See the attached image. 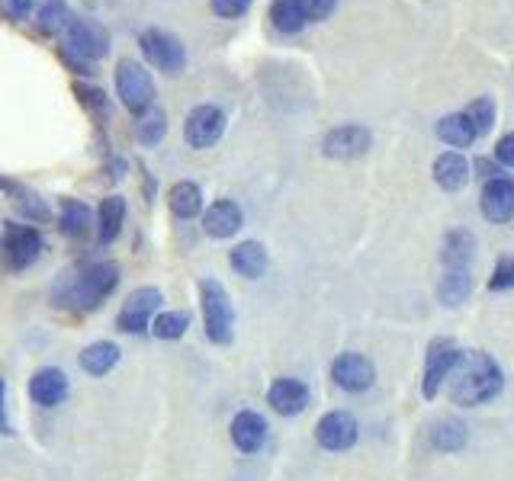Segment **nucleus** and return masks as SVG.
<instances>
[{
    "label": "nucleus",
    "mask_w": 514,
    "mask_h": 481,
    "mask_svg": "<svg viewBox=\"0 0 514 481\" xmlns=\"http://www.w3.org/2000/svg\"><path fill=\"white\" fill-rule=\"evenodd\" d=\"M119 286V267L113 260L78 263L65 273H58L52 286V302L68 312H97Z\"/></svg>",
    "instance_id": "1"
},
{
    "label": "nucleus",
    "mask_w": 514,
    "mask_h": 481,
    "mask_svg": "<svg viewBox=\"0 0 514 481\" xmlns=\"http://www.w3.org/2000/svg\"><path fill=\"white\" fill-rule=\"evenodd\" d=\"M447 379H450V398L466 408L486 405V401H492L502 392V369L482 350L460 353Z\"/></svg>",
    "instance_id": "2"
},
{
    "label": "nucleus",
    "mask_w": 514,
    "mask_h": 481,
    "mask_svg": "<svg viewBox=\"0 0 514 481\" xmlns=\"http://www.w3.org/2000/svg\"><path fill=\"white\" fill-rule=\"evenodd\" d=\"M200 308H203L206 337L213 340V344L225 347L235 334V308L219 279H203L200 283Z\"/></svg>",
    "instance_id": "3"
},
{
    "label": "nucleus",
    "mask_w": 514,
    "mask_h": 481,
    "mask_svg": "<svg viewBox=\"0 0 514 481\" xmlns=\"http://www.w3.org/2000/svg\"><path fill=\"white\" fill-rule=\"evenodd\" d=\"M116 93L119 103L126 106L132 116H142L148 106H155V81H151V71L132 58H123L116 65Z\"/></svg>",
    "instance_id": "4"
},
{
    "label": "nucleus",
    "mask_w": 514,
    "mask_h": 481,
    "mask_svg": "<svg viewBox=\"0 0 514 481\" xmlns=\"http://www.w3.org/2000/svg\"><path fill=\"white\" fill-rule=\"evenodd\" d=\"M65 55L78 58L84 65L110 55V33L97 20H71L65 29Z\"/></svg>",
    "instance_id": "5"
},
{
    "label": "nucleus",
    "mask_w": 514,
    "mask_h": 481,
    "mask_svg": "<svg viewBox=\"0 0 514 481\" xmlns=\"http://www.w3.org/2000/svg\"><path fill=\"white\" fill-rule=\"evenodd\" d=\"M139 49L151 68H158L164 74H184L187 68V49L174 33L164 29H145L139 36Z\"/></svg>",
    "instance_id": "6"
},
{
    "label": "nucleus",
    "mask_w": 514,
    "mask_h": 481,
    "mask_svg": "<svg viewBox=\"0 0 514 481\" xmlns=\"http://www.w3.org/2000/svg\"><path fill=\"white\" fill-rule=\"evenodd\" d=\"M42 254V235L29 225H7V235L0 241V263L10 273L33 267Z\"/></svg>",
    "instance_id": "7"
},
{
    "label": "nucleus",
    "mask_w": 514,
    "mask_h": 481,
    "mask_svg": "<svg viewBox=\"0 0 514 481\" xmlns=\"http://www.w3.org/2000/svg\"><path fill=\"white\" fill-rule=\"evenodd\" d=\"M225 135V113L219 106H193L187 113V122H184V142L196 151H206L213 148L219 138Z\"/></svg>",
    "instance_id": "8"
},
{
    "label": "nucleus",
    "mask_w": 514,
    "mask_h": 481,
    "mask_svg": "<svg viewBox=\"0 0 514 481\" xmlns=\"http://www.w3.org/2000/svg\"><path fill=\"white\" fill-rule=\"evenodd\" d=\"M161 302H164V296H161L158 286L135 289L132 296L126 299L123 312H119V318H116L119 331H126V334H145L151 328V318H155Z\"/></svg>",
    "instance_id": "9"
},
{
    "label": "nucleus",
    "mask_w": 514,
    "mask_h": 481,
    "mask_svg": "<svg viewBox=\"0 0 514 481\" xmlns=\"http://www.w3.org/2000/svg\"><path fill=\"white\" fill-rule=\"evenodd\" d=\"M370 142H373L370 129L351 122V126L331 129L325 135V142H322V151L328 154V158H335V161H354V158H364V154L370 151Z\"/></svg>",
    "instance_id": "10"
},
{
    "label": "nucleus",
    "mask_w": 514,
    "mask_h": 481,
    "mask_svg": "<svg viewBox=\"0 0 514 481\" xmlns=\"http://www.w3.org/2000/svg\"><path fill=\"white\" fill-rule=\"evenodd\" d=\"M315 440L328 453H344L357 443V421L347 411H331L315 424Z\"/></svg>",
    "instance_id": "11"
},
{
    "label": "nucleus",
    "mask_w": 514,
    "mask_h": 481,
    "mask_svg": "<svg viewBox=\"0 0 514 481\" xmlns=\"http://www.w3.org/2000/svg\"><path fill=\"white\" fill-rule=\"evenodd\" d=\"M331 379H335L338 389L344 392H367L373 379H376V369L367 356L360 353H341L335 363H331Z\"/></svg>",
    "instance_id": "12"
},
{
    "label": "nucleus",
    "mask_w": 514,
    "mask_h": 481,
    "mask_svg": "<svg viewBox=\"0 0 514 481\" xmlns=\"http://www.w3.org/2000/svg\"><path fill=\"white\" fill-rule=\"evenodd\" d=\"M29 398L39 408H58L68 398V376L58 366H42L33 379H29Z\"/></svg>",
    "instance_id": "13"
},
{
    "label": "nucleus",
    "mask_w": 514,
    "mask_h": 481,
    "mask_svg": "<svg viewBox=\"0 0 514 481\" xmlns=\"http://www.w3.org/2000/svg\"><path fill=\"white\" fill-rule=\"evenodd\" d=\"M460 350L453 347V340H434L428 347V363H425V385H421V392L425 398H434L437 389H441V382L450 376L453 363H457Z\"/></svg>",
    "instance_id": "14"
},
{
    "label": "nucleus",
    "mask_w": 514,
    "mask_h": 481,
    "mask_svg": "<svg viewBox=\"0 0 514 481\" xmlns=\"http://www.w3.org/2000/svg\"><path fill=\"white\" fill-rule=\"evenodd\" d=\"M267 405L274 408L277 414H283V417H296L309 405V385L299 382V379H290V376L277 379L267 389Z\"/></svg>",
    "instance_id": "15"
},
{
    "label": "nucleus",
    "mask_w": 514,
    "mask_h": 481,
    "mask_svg": "<svg viewBox=\"0 0 514 481\" xmlns=\"http://www.w3.org/2000/svg\"><path fill=\"white\" fill-rule=\"evenodd\" d=\"M229 433H232V443H235L238 453L251 456V453H257V449L267 443V421L257 411H238L232 417Z\"/></svg>",
    "instance_id": "16"
},
{
    "label": "nucleus",
    "mask_w": 514,
    "mask_h": 481,
    "mask_svg": "<svg viewBox=\"0 0 514 481\" xmlns=\"http://www.w3.org/2000/svg\"><path fill=\"white\" fill-rule=\"evenodd\" d=\"M241 225H245V215H241L238 203H232V199H219V203H213L203 215V231L216 241L238 235Z\"/></svg>",
    "instance_id": "17"
},
{
    "label": "nucleus",
    "mask_w": 514,
    "mask_h": 481,
    "mask_svg": "<svg viewBox=\"0 0 514 481\" xmlns=\"http://www.w3.org/2000/svg\"><path fill=\"white\" fill-rule=\"evenodd\" d=\"M482 215H486L489 222L514 219V180H505V177L489 180L486 193H482Z\"/></svg>",
    "instance_id": "18"
},
{
    "label": "nucleus",
    "mask_w": 514,
    "mask_h": 481,
    "mask_svg": "<svg viewBox=\"0 0 514 481\" xmlns=\"http://www.w3.org/2000/svg\"><path fill=\"white\" fill-rule=\"evenodd\" d=\"M0 190H4L10 199H13V206H17L26 219H33V222H49L52 219V209L49 203L36 193V190H29L26 183H17V180H7V177H0Z\"/></svg>",
    "instance_id": "19"
},
{
    "label": "nucleus",
    "mask_w": 514,
    "mask_h": 481,
    "mask_svg": "<svg viewBox=\"0 0 514 481\" xmlns=\"http://www.w3.org/2000/svg\"><path fill=\"white\" fill-rule=\"evenodd\" d=\"M126 222V199L123 196H107L97 206V241L100 244H113L119 238Z\"/></svg>",
    "instance_id": "20"
},
{
    "label": "nucleus",
    "mask_w": 514,
    "mask_h": 481,
    "mask_svg": "<svg viewBox=\"0 0 514 481\" xmlns=\"http://www.w3.org/2000/svg\"><path fill=\"white\" fill-rule=\"evenodd\" d=\"M229 260L232 270L245 279H261L267 273V247L261 241H241Z\"/></svg>",
    "instance_id": "21"
},
{
    "label": "nucleus",
    "mask_w": 514,
    "mask_h": 481,
    "mask_svg": "<svg viewBox=\"0 0 514 481\" xmlns=\"http://www.w3.org/2000/svg\"><path fill=\"white\" fill-rule=\"evenodd\" d=\"M78 363L87 376H107V372H113V366L119 363V347L113 340H97V344L81 350Z\"/></svg>",
    "instance_id": "22"
},
{
    "label": "nucleus",
    "mask_w": 514,
    "mask_h": 481,
    "mask_svg": "<svg viewBox=\"0 0 514 481\" xmlns=\"http://www.w3.org/2000/svg\"><path fill=\"white\" fill-rule=\"evenodd\" d=\"M168 206L177 219H196L203 212V190L200 183L193 180H180L171 186V196H168Z\"/></svg>",
    "instance_id": "23"
},
{
    "label": "nucleus",
    "mask_w": 514,
    "mask_h": 481,
    "mask_svg": "<svg viewBox=\"0 0 514 481\" xmlns=\"http://www.w3.org/2000/svg\"><path fill=\"white\" fill-rule=\"evenodd\" d=\"M434 180L444 186V190H460V186H466V180H470V164H466L463 154L457 151H447L441 154V158L434 161Z\"/></svg>",
    "instance_id": "24"
},
{
    "label": "nucleus",
    "mask_w": 514,
    "mask_h": 481,
    "mask_svg": "<svg viewBox=\"0 0 514 481\" xmlns=\"http://www.w3.org/2000/svg\"><path fill=\"white\" fill-rule=\"evenodd\" d=\"M58 225L68 238H84L94 228V212L81 199H62V212H58Z\"/></svg>",
    "instance_id": "25"
},
{
    "label": "nucleus",
    "mask_w": 514,
    "mask_h": 481,
    "mask_svg": "<svg viewBox=\"0 0 514 481\" xmlns=\"http://www.w3.org/2000/svg\"><path fill=\"white\" fill-rule=\"evenodd\" d=\"M437 138L453 145V148H470L476 142V129H473V122L466 113H450L437 122Z\"/></svg>",
    "instance_id": "26"
},
{
    "label": "nucleus",
    "mask_w": 514,
    "mask_h": 481,
    "mask_svg": "<svg viewBox=\"0 0 514 481\" xmlns=\"http://www.w3.org/2000/svg\"><path fill=\"white\" fill-rule=\"evenodd\" d=\"M473 254H476V238H473V231H450L447 241H444V267L470 270Z\"/></svg>",
    "instance_id": "27"
},
{
    "label": "nucleus",
    "mask_w": 514,
    "mask_h": 481,
    "mask_svg": "<svg viewBox=\"0 0 514 481\" xmlns=\"http://www.w3.org/2000/svg\"><path fill=\"white\" fill-rule=\"evenodd\" d=\"M164 132H168V113H164L161 106H148L142 116H135V138H139L145 148L161 145Z\"/></svg>",
    "instance_id": "28"
},
{
    "label": "nucleus",
    "mask_w": 514,
    "mask_h": 481,
    "mask_svg": "<svg viewBox=\"0 0 514 481\" xmlns=\"http://www.w3.org/2000/svg\"><path fill=\"white\" fill-rule=\"evenodd\" d=\"M71 23V10L65 0H42L39 10H36V26L42 36H58L65 33Z\"/></svg>",
    "instance_id": "29"
},
{
    "label": "nucleus",
    "mask_w": 514,
    "mask_h": 481,
    "mask_svg": "<svg viewBox=\"0 0 514 481\" xmlns=\"http://www.w3.org/2000/svg\"><path fill=\"white\" fill-rule=\"evenodd\" d=\"M470 289H473L470 270H453V267H447V273L441 276V286H437V296H441V302L447 308H453V305H460L466 296H470Z\"/></svg>",
    "instance_id": "30"
},
{
    "label": "nucleus",
    "mask_w": 514,
    "mask_h": 481,
    "mask_svg": "<svg viewBox=\"0 0 514 481\" xmlns=\"http://www.w3.org/2000/svg\"><path fill=\"white\" fill-rule=\"evenodd\" d=\"M270 23H274V29H280V33H286V36L299 33V29L306 26V17H302V10H299V0H274V4H270Z\"/></svg>",
    "instance_id": "31"
},
{
    "label": "nucleus",
    "mask_w": 514,
    "mask_h": 481,
    "mask_svg": "<svg viewBox=\"0 0 514 481\" xmlns=\"http://www.w3.org/2000/svg\"><path fill=\"white\" fill-rule=\"evenodd\" d=\"M190 328V315L187 312H164L158 318H151V334L158 340H180Z\"/></svg>",
    "instance_id": "32"
},
{
    "label": "nucleus",
    "mask_w": 514,
    "mask_h": 481,
    "mask_svg": "<svg viewBox=\"0 0 514 481\" xmlns=\"http://www.w3.org/2000/svg\"><path fill=\"white\" fill-rule=\"evenodd\" d=\"M431 443L441 453H457V449L466 446V427L460 421H441L431 430Z\"/></svg>",
    "instance_id": "33"
},
{
    "label": "nucleus",
    "mask_w": 514,
    "mask_h": 481,
    "mask_svg": "<svg viewBox=\"0 0 514 481\" xmlns=\"http://www.w3.org/2000/svg\"><path fill=\"white\" fill-rule=\"evenodd\" d=\"M466 116H470L476 135H486L495 126V103L489 97H482L470 106V110H466Z\"/></svg>",
    "instance_id": "34"
},
{
    "label": "nucleus",
    "mask_w": 514,
    "mask_h": 481,
    "mask_svg": "<svg viewBox=\"0 0 514 481\" xmlns=\"http://www.w3.org/2000/svg\"><path fill=\"white\" fill-rule=\"evenodd\" d=\"M74 93H78V100L87 106V110H94V113H100V116H107V93H103L100 87L78 81V84H74Z\"/></svg>",
    "instance_id": "35"
},
{
    "label": "nucleus",
    "mask_w": 514,
    "mask_h": 481,
    "mask_svg": "<svg viewBox=\"0 0 514 481\" xmlns=\"http://www.w3.org/2000/svg\"><path fill=\"white\" fill-rule=\"evenodd\" d=\"M335 4L338 0H299V10L302 17H306V23H319L335 13Z\"/></svg>",
    "instance_id": "36"
},
{
    "label": "nucleus",
    "mask_w": 514,
    "mask_h": 481,
    "mask_svg": "<svg viewBox=\"0 0 514 481\" xmlns=\"http://www.w3.org/2000/svg\"><path fill=\"white\" fill-rule=\"evenodd\" d=\"M209 7L222 20H238L251 10V0H209Z\"/></svg>",
    "instance_id": "37"
},
{
    "label": "nucleus",
    "mask_w": 514,
    "mask_h": 481,
    "mask_svg": "<svg viewBox=\"0 0 514 481\" xmlns=\"http://www.w3.org/2000/svg\"><path fill=\"white\" fill-rule=\"evenodd\" d=\"M489 289L502 292V289H514V257H502L498 260V267L489 279Z\"/></svg>",
    "instance_id": "38"
},
{
    "label": "nucleus",
    "mask_w": 514,
    "mask_h": 481,
    "mask_svg": "<svg viewBox=\"0 0 514 481\" xmlns=\"http://www.w3.org/2000/svg\"><path fill=\"white\" fill-rule=\"evenodd\" d=\"M33 7H36V0H7V13H10L13 23L26 20L29 13H33Z\"/></svg>",
    "instance_id": "39"
},
{
    "label": "nucleus",
    "mask_w": 514,
    "mask_h": 481,
    "mask_svg": "<svg viewBox=\"0 0 514 481\" xmlns=\"http://www.w3.org/2000/svg\"><path fill=\"white\" fill-rule=\"evenodd\" d=\"M13 427H10V414H7V382L0 376V437H10Z\"/></svg>",
    "instance_id": "40"
},
{
    "label": "nucleus",
    "mask_w": 514,
    "mask_h": 481,
    "mask_svg": "<svg viewBox=\"0 0 514 481\" xmlns=\"http://www.w3.org/2000/svg\"><path fill=\"white\" fill-rule=\"evenodd\" d=\"M495 154H498V161H502V164L514 167V132H508L502 142L495 145Z\"/></svg>",
    "instance_id": "41"
}]
</instances>
